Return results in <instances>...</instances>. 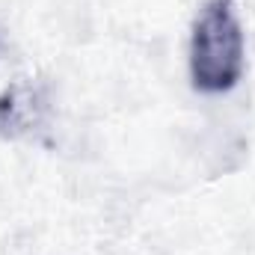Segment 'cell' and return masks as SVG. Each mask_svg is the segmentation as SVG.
Returning a JSON list of instances; mask_svg holds the SVG:
<instances>
[{
	"instance_id": "obj_1",
	"label": "cell",
	"mask_w": 255,
	"mask_h": 255,
	"mask_svg": "<svg viewBox=\"0 0 255 255\" xmlns=\"http://www.w3.org/2000/svg\"><path fill=\"white\" fill-rule=\"evenodd\" d=\"M244 27L235 0H205L190 33V80L199 92L220 95L244 74Z\"/></svg>"
},
{
	"instance_id": "obj_2",
	"label": "cell",
	"mask_w": 255,
	"mask_h": 255,
	"mask_svg": "<svg viewBox=\"0 0 255 255\" xmlns=\"http://www.w3.org/2000/svg\"><path fill=\"white\" fill-rule=\"evenodd\" d=\"M51 116L48 86L33 77H21L0 92V136L30 139L45 130Z\"/></svg>"
}]
</instances>
